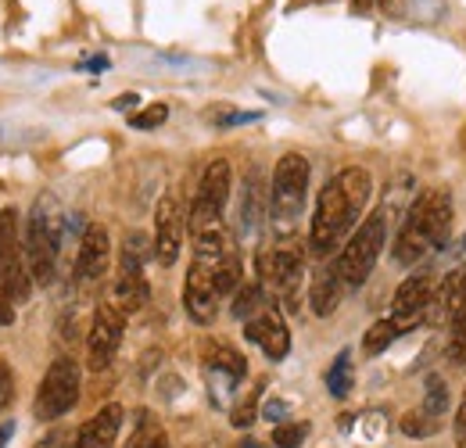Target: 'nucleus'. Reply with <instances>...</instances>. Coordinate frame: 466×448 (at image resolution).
<instances>
[{"mask_svg": "<svg viewBox=\"0 0 466 448\" xmlns=\"http://www.w3.org/2000/svg\"><path fill=\"white\" fill-rule=\"evenodd\" d=\"M373 198V176L366 168H341L316 201V216L309 226V248L312 255H330L334 248H341V240L355 233V226L362 223V212Z\"/></svg>", "mask_w": 466, "mask_h": 448, "instance_id": "obj_1", "label": "nucleus"}, {"mask_svg": "<svg viewBox=\"0 0 466 448\" xmlns=\"http://www.w3.org/2000/svg\"><path fill=\"white\" fill-rule=\"evenodd\" d=\"M452 233V198L438 187L420 190L416 201L409 205L399 240H395V262L399 266H416L427 251L445 248Z\"/></svg>", "mask_w": 466, "mask_h": 448, "instance_id": "obj_2", "label": "nucleus"}, {"mask_svg": "<svg viewBox=\"0 0 466 448\" xmlns=\"http://www.w3.org/2000/svg\"><path fill=\"white\" fill-rule=\"evenodd\" d=\"M61 240H65V212H61L55 194H40L29 216L25 229V262H29V277L47 287L55 280L61 255Z\"/></svg>", "mask_w": 466, "mask_h": 448, "instance_id": "obj_3", "label": "nucleus"}, {"mask_svg": "<svg viewBox=\"0 0 466 448\" xmlns=\"http://www.w3.org/2000/svg\"><path fill=\"white\" fill-rule=\"evenodd\" d=\"M29 262L25 244L18 240V212H0V327L15 323V305L29 298Z\"/></svg>", "mask_w": 466, "mask_h": 448, "instance_id": "obj_4", "label": "nucleus"}, {"mask_svg": "<svg viewBox=\"0 0 466 448\" xmlns=\"http://www.w3.org/2000/svg\"><path fill=\"white\" fill-rule=\"evenodd\" d=\"M384 240H388V212L380 209V212L366 216L362 223L355 226V233L341 244V251L334 259L345 287H362L366 283V277L373 273V266H377V259L384 251Z\"/></svg>", "mask_w": 466, "mask_h": 448, "instance_id": "obj_5", "label": "nucleus"}, {"mask_svg": "<svg viewBox=\"0 0 466 448\" xmlns=\"http://www.w3.org/2000/svg\"><path fill=\"white\" fill-rule=\"evenodd\" d=\"M305 190H309V162L305 155H284L273 168V183H269V212L273 226L280 233H291L301 209H305Z\"/></svg>", "mask_w": 466, "mask_h": 448, "instance_id": "obj_6", "label": "nucleus"}, {"mask_svg": "<svg viewBox=\"0 0 466 448\" xmlns=\"http://www.w3.org/2000/svg\"><path fill=\"white\" fill-rule=\"evenodd\" d=\"M147 248H155V240H147L144 233H126L122 240V259H118V280H116V305L129 316L137 309L147 305L151 298V283L144 277V262H147Z\"/></svg>", "mask_w": 466, "mask_h": 448, "instance_id": "obj_7", "label": "nucleus"}, {"mask_svg": "<svg viewBox=\"0 0 466 448\" xmlns=\"http://www.w3.org/2000/svg\"><path fill=\"white\" fill-rule=\"evenodd\" d=\"M230 183L233 172L227 158H216L205 168V176L198 183V194H194V205H190V216H187V229L194 237L212 229V226H223V212H227V201H230Z\"/></svg>", "mask_w": 466, "mask_h": 448, "instance_id": "obj_8", "label": "nucleus"}, {"mask_svg": "<svg viewBox=\"0 0 466 448\" xmlns=\"http://www.w3.org/2000/svg\"><path fill=\"white\" fill-rule=\"evenodd\" d=\"M76 402H79V362L61 355L47 366V373L40 381L33 412H36V420H58L68 409H76Z\"/></svg>", "mask_w": 466, "mask_h": 448, "instance_id": "obj_9", "label": "nucleus"}, {"mask_svg": "<svg viewBox=\"0 0 466 448\" xmlns=\"http://www.w3.org/2000/svg\"><path fill=\"white\" fill-rule=\"evenodd\" d=\"M126 334V312L118 309L116 301H105L97 305L94 312V323H90V337H86V359H90V370L101 373L112 366L118 344Z\"/></svg>", "mask_w": 466, "mask_h": 448, "instance_id": "obj_10", "label": "nucleus"}, {"mask_svg": "<svg viewBox=\"0 0 466 448\" xmlns=\"http://www.w3.org/2000/svg\"><path fill=\"white\" fill-rule=\"evenodd\" d=\"M258 277L262 287H269L277 298L288 301V309H298V283H301V251L294 248H273L258 255Z\"/></svg>", "mask_w": 466, "mask_h": 448, "instance_id": "obj_11", "label": "nucleus"}, {"mask_svg": "<svg viewBox=\"0 0 466 448\" xmlns=\"http://www.w3.org/2000/svg\"><path fill=\"white\" fill-rule=\"evenodd\" d=\"M183 229H187V219H183V205L176 198V190L162 194L158 209H155V259L162 266H173L179 259V248H183Z\"/></svg>", "mask_w": 466, "mask_h": 448, "instance_id": "obj_12", "label": "nucleus"}, {"mask_svg": "<svg viewBox=\"0 0 466 448\" xmlns=\"http://www.w3.org/2000/svg\"><path fill=\"white\" fill-rule=\"evenodd\" d=\"M244 337H248L251 344H258L269 362H280V359L291 351L288 323H284V316H280L273 305H266L258 316H251V320L244 323Z\"/></svg>", "mask_w": 466, "mask_h": 448, "instance_id": "obj_13", "label": "nucleus"}, {"mask_svg": "<svg viewBox=\"0 0 466 448\" xmlns=\"http://www.w3.org/2000/svg\"><path fill=\"white\" fill-rule=\"evenodd\" d=\"M108 259H112V240H108V229L97 223H90L83 229V240H79V255H76V277L86 283L101 280L105 270H108Z\"/></svg>", "mask_w": 466, "mask_h": 448, "instance_id": "obj_14", "label": "nucleus"}, {"mask_svg": "<svg viewBox=\"0 0 466 448\" xmlns=\"http://www.w3.org/2000/svg\"><path fill=\"white\" fill-rule=\"evenodd\" d=\"M431 273H416L409 277L399 290H395V301H391V320L406 331L412 323H420L427 316V305H431Z\"/></svg>", "mask_w": 466, "mask_h": 448, "instance_id": "obj_15", "label": "nucleus"}, {"mask_svg": "<svg viewBox=\"0 0 466 448\" xmlns=\"http://www.w3.org/2000/svg\"><path fill=\"white\" fill-rule=\"evenodd\" d=\"M466 305V266H460V270H452L445 280H441V287L431 294V305H427V323H452L460 312H463Z\"/></svg>", "mask_w": 466, "mask_h": 448, "instance_id": "obj_16", "label": "nucleus"}, {"mask_svg": "<svg viewBox=\"0 0 466 448\" xmlns=\"http://www.w3.org/2000/svg\"><path fill=\"white\" fill-rule=\"evenodd\" d=\"M122 405L112 402V405H105L97 416H90L83 427H79V434L72 438V448H112L118 438V427H122Z\"/></svg>", "mask_w": 466, "mask_h": 448, "instance_id": "obj_17", "label": "nucleus"}, {"mask_svg": "<svg viewBox=\"0 0 466 448\" xmlns=\"http://www.w3.org/2000/svg\"><path fill=\"white\" fill-rule=\"evenodd\" d=\"M341 294H345V280L338 273V266H327L319 270L312 283H309V305L316 316H330L338 305H341Z\"/></svg>", "mask_w": 466, "mask_h": 448, "instance_id": "obj_18", "label": "nucleus"}, {"mask_svg": "<svg viewBox=\"0 0 466 448\" xmlns=\"http://www.w3.org/2000/svg\"><path fill=\"white\" fill-rule=\"evenodd\" d=\"M266 305H269V298H266V287L262 283H240L237 294H233V316L244 320V323L251 316H258Z\"/></svg>", "mask_w": 466, "mask_h": 448, "instance_id": "obj_19", "label": "nucleus"}, {"mask_svg": "<svg viewBox=\"0 0 466 448\" xmlns=\"http://www.w3.org/2000/svg\"><path fill=\"white\" fill-rule=\"evenodd\" d=\"M262 219V187H258V172H251L244 179V198H240V233H251Z\"/></svg>", "mask_w": 466, "mask_h": 448, "instance_id": "obj_20", "label": "nucleus"}, {"mask_svg": "<svg viewBox=\"0 0 466 448\" xmlns=\"http://www.w3.org/2000/svg\"><path fill=\"white\" fill-rule=\"evenodd\" d=\"M208 373H227L233 384L237 381H244V373H248V362H244V355H237L233 348H212L208 351Z\"/></svg>", "mask_w": 466, "mask_h": 448, "instance_id": "obj_21", "label": "nucleus"}, {"mask_svg": "<svg viewBox=\"0 0 466 448\" xmlns=\"http://www.w3.org/2000/svg\"><path fill=\"white\" fill-rule=\"evenodd\" d=\"M351 384H355V377H351V351L345 348V351L334 359V366L327 370V392L334 394V398H349Z\"/></svg>", "mask_w": 466, "mask_h": 448, "instance_id": "obj_22", "label": "nucleus"}, {"mask_svg": "<svg viewBox=\"0 0 466 448\" xmlns=\"http://www.w3.org/2000/svg\"><path fill=\"white\" fill-rule=\"evenodd\" d=\"M420 412H427L431 420H441V416L449 412V388H445V381H441L438 373H431V377H427V392H423V405H420Z\"/></svg>", "mask_w": 466, "mask_h": 448, "instance_id": "obj_23", "label": "nucleus"}, {"mask_svg": "<svg viewBox=\"0 0 466 448\" xmlns=\"http://www.w3.org/2000/svg\"><path fill=\"white\" fill-rule=\"evenodd\" d=\"M399 334H402V327H399L395 320H380V323L370 327V334L362 337V351H366V355H380L384 348H391V341Z\"/></svg>", "mask_w": 466, "mask_h": 448, "instance_id": "obj_24", "label": "nucleus"}, {"mask_svg": "<svg viewBox=\"0 0 466 448\" xmlns=\"http://www.w3.org/2000/svg\"><path fill=\"white\" fill-rule=\"evenodd\" d=\"M126 448H166V431L155 420H140L133 438L126 442Z\"/></svg>", "mask_w": 466, "mask_h": 448, "instance_id": "obj_25", "label": "nucleus"}, {"mask_svg": "<svg viewBox=\"0 0 466 448\" xmlns=\"http://www.w3.org/2000/svg\"><path fill=\"white\" fill-rule=\"evenodd\" d=\"M445 355H449V362H466V305H463V312L452 320V331H449Z\"/></svg>", "mask_w": 466, "mask_h": 448, "instance_id": "obj_26", "label": "nucleus"}, {"mask_svg": "<svg viewBox=\"0 0 466 448\" xmlns=\"http://www.w3.org/2000/svg\"><path fill=\"white\" fill-rule=\"evenodd\" d=\"M441 431V420H431L427 412H406L402 416V434L409 438H431Z\"/></svg>", "mask_w": 466, "mask_h": 448, "instance_id": "obj_27", "label": "nucleus"}, {"mask_svg": "<svg viewBox=\"0 0 466 448\" xmlns=\"http://www.w3.org/2000/svg\"><path fill=\"white\" fill-rule=\"evenodd\" d=\"M309 438V423H277L273 427V445L277 448H301Z\"/></svg>", "mask_w": 466, "mask_h": 448, "instance_id": "obj_28", "label": "nucleus"}, {"mask_svg": "<svg viewBox=\"0 0 466 448\" xmlns=\"http://www.w3.org/2000/svg\"><path fill=\"white\" fill-rule=\"evenodd\" d=\"M169 118V105H147L144 112L129 115V126L133 129H155V126H162Z\"/></svg>", "mask_w": 466, "mask_h": 448, "instance_id": "obj_29", "label": "nucleus"}, {"mask_svg": "<svg viewBox=\"0 0 466 448\" xmlns=\"http://www.w3.org/2000/svg\"><path fill=\"white\" fill-rule=\"evenodd\" d=\"M255 402H258V392L248 394V402H240L237 409H233V427H248V423H255Z\"/></svg>", "mask_w": 466, "mask_h": 448, "instance_id": "obj_30", "label": "nucleus"}, {"mask_svg": "<svg viewBox=\"0 0 466 448\" xmlns=\"http://www.w3.org/2000/svg\"><path fill=\"white\" fill-rule=\"evenodd\" d=\"M15 402V373L7 362H0V409H7Z\"/></svg>", "mask_w": 466, "mask_h": 448, "instance_id": "obj_31", "label": "nucleus"}, {"mask_svg": "<svg viewBox=\"0 0 466 448\" xmlns=\"http://www.w3.org/2000/svg\"><path fill=\"white\" fill-rule=\"evenodd\" d=\"M288 412H291L288 402H266V405H262V416H266V420H284Z\"/></svg>", "mask_w": 466, "mask_h": 448, "instance_id": "obj_32", "label": "nucleus"}, {"mask_svg": "<svg viewBox=\"0 0 466 448\" xmlns=\"http://www.w3.org/2000/svg\"><path fill=\"white\" fill-rule=\"evenodd\" d=\"M380 4H384V11H388V15L402 18V15H409V11H412V4H416V0H380Z\"/></svg>", "mask_w": 466, "mask_h": 448, "instance_id": "obj_33", "label": "nucleus"}, {"mask_svg": "<svg viewBox=\"0 0 466 448\" xmlns=\"http://www.w3.org/2000/svg\"><path fill=\"white\" fill-rule=\"evenodd\" d=\"M68 445V438H65V431H51L44 442H36L33 448H65Z\"/></svg>", "mask_w": 466, "mask_h": 448, "instance_id": "obj_34", "label": "nucleus"}, {"mask_svg": "<svg viewBox=\"0 0 466 448\" xmlns=\"http://www.w3.org/2000/svg\"><path fill=\"white\" fill-rule=\"evenodd\" d=\"M456 442H460V448H466V398L456 412Z\"/></svg>", "mask_w": 466, "mask_h": 448, "instance_id": "obj_35", "label": "nucleus"}, {"mask_svg": "<svg viewBox=\"0 0 466 448\" xmlns=\"http://www.w3.org/2000/svg\"><path fill=\"white\" fill-rule=\"evenodd\" d=\"M133 105H137V97H133V94H129V97H118V101H116V108H118V112H129Z\"/></svg>", "mask_w": 466, "mask_h": 448, "instance_id": "obj_36", "label": "nucleus"}, {"mask_svg": "<svg viewBox=\"0 0 466 448\" xmlns=\"http://www.w3.org/2000/svg\"><path fill=\"white\" fill-rule=\"evenodd\" d=\"M11 431H15V427H11V423H4V427H0V448L7 445V438H11Z\"/></svg>", "mask_w": 466, "mask_h": 448, "instance_id": "obj_37", "label": "nucleus"}, {"mask_svg": "<svg viewBox=\"0 0 466 448\" xmlns=\"http://www.w3.org/2000/svg\"><path fill=\"white\" fill-rule=\"evenodd\" d=\"M355 7H359V11H370V7H373V0H355Z\"/></svg>", "mask_w": 466, "mask_h": 448, "instance_id": "obj_38", "label": "nucleus"}, {"mask_svg": "<svg viewBox=\"0 0 466 448\" xmlns=\"http://www.w3.org/2000/svg\"><path fill=\"white\" fill-rule=\"evenodd\" d=\"M240 448H262V445H258V442H244Z\"/></svg>", "mask_w": 466, "mask_h": 448, "instance_id": "obj_39", "label": "nucleus"}]
</instances>
